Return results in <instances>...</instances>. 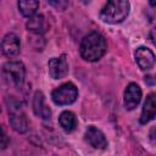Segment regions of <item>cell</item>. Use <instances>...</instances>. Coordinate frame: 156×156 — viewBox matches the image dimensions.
I'll return each instance as SVG.
<instances>
[{"label": "cell", "instance_id": "6da1fadb", "mask_svg": "<svg viewBox=\"0 0 156 156\" xmlns=\"http://www.w3.org/2000/svg\"><path fill=\"white\" fill-rule=\"evenodd\" d=\"M107 49L106 39L104 38L102 34L98 32H91L88 35H85L80 43V56L90 62L100 60Z\"/></svg>", "mask_w": 156, "mask_h": 156}, {"label": "cell", "instance_id": "7a4b0ae2", "mask_svg": "<svg viewBox=\"0 0 156 156\" xmlns=\"http://www.w3.org/2000/svg\"><path fill=\"white\" fill-rule=\"evenodd\" d=\"M129 2L124 0H112L108 1L100 12V18L110 24L121 23L126 20L129 13Z\"/></svg>", "mask_w": 156, "mask_h": 156}, {"label": "cell", "instance_id": "3957f363", "mask_svg": "<svg viewBox=\"0 0 156 156\" xmlns=\"http://www.w3.org/2000/svg\"><path fill=\"white\" fill-rule=\"evenodd\" d=\"M2 74L5 80L15 87H20L24 80L26 69L23 63L18 61H10L2 66Z\"/></svg>", "mask_w": 156, "mask_h": 156}, {"label": "cell", "instance_id": "277c9868", "mask_svg": "<svg viewBox=\"0 0 156 156\" xmlns=\"http://www.w3.org/2000/svg\"><path fill=\"white\" fill-rule=\"evenodd\" d=\"M78 90L73 83H65L51 93L52 101L56 105H69L76 101Z\"/></svg>", "mask_w": 156, "mask_h": 156}, {"label": "cell", "instance_id": "5b68a950", "mask_svg": "<svg viewBox=\"0 0 156 156\" xmlns=\"http://www.w3.org/2000/svg\"><path fill=\"white\" fill-rule=\"evenodd\" d=\"M48 67H49V74L54 79H61L66 77L68 73V63L65 55L51 58L48 63Z\"/></svg>", "mask_w": 156, "mask_h": 156}, {"label": "cell", "instance_id": "8992f818", "mask_svg": "<svg viewBox=\"0 0 156 156\" xmlns=\"http://www.w3.org/2000/svg\"><path fill=\"white\" fill-rule=\"evenodd\" d=\"M141 99V89L136 83H130L124 90V106L127 110L135 108Z\"/></svg>", "mask_w": 156, "mask_h": 156}, {"label": "cell", "instance_id": "52a82bcc", "mask_svg": "<svg viewBox=\"0 0 156 156\" xmlns=\"http://www.w3.org/2000/svg\"><path fill=\"white\" fill-rule=\"evenodd\" d=\"M135 61L143 71H149L155 65V55L150 49L140 46L135 51Z\"/></svg>", "mask_w": 156, "mask_h": 156}, {"label": "cell", "instance_id": "ba28073f", "mask_svg": "<svg viewBox=\"0 0 156 156\" xmlns=\"http://www.w3.org/2000/svg\"><path fill=\"white\" fill-rule=\"evenodd\" d=\"M85 140L94 149H105L107 146V140L104 133L94 126L88 127V129L85 130Z\"/></svg>", "mask_w": 156, "mask_h": 156}, {"label": "cell", "instance_id": "9c48e42d", "mask_svg": "<svg viewBox=\"0 0 156 156\" xmlns=\"http://www.w3.org/2000/svg\"><path fill=\"white\" fill-rule=\"evenodd\" d=\"M0 48L6 56H16L20 52V38L13 33H9L2 38Z\"/></svg>", "mask_w": 156, "mask_h": 156}, {"label": "cell", "instance_id": "30bf717a", "mask_svg": "<svg viewBox=\"0 0 156 156\" xmlns=\"http://www.w3.org/2000/svg\"><path fill=\"white\" fill-rule=\"evenodd\" d=\"M10 123L12 128L18 133H26L28 129V121L23 111L18 107L12 106L10 113Z\"/></svg>", "mask_w": 156, "mask_h": 156}, {"label": "cell", "instance_id": "8fae6325", "mask_svg": "<svg viewBox=\"0 0 156 156\" xmlns=\"http://www.w3.org/2000/svg\"><path fill=\"white\" fill-rule=\"evenodd\" d=\"M33 110L37 116H39L43 119H48L51 116L50 108L45 104V98L41 91H37L33 98Z\"/></svg>", "mask_w": 156, "mask_h": 156}, {"label": "cell", "instance_id": "7c38bea8", "mask_svg": "<svg viewBox=\"0 0 156 156\" xmlns=\"http://www.w3.org/2000/svg\"><path fill=\"white\" fill-rule=\"evenodd\" d=\"M156 115V102H155V94H150L145 102H144V107L141 111V116H140V123L146 124L147 122H150L151 119H154Z\"/></svg>", "mask_w": 156, "mask_h": 156}, {"label": "cell", "instance_id": "4fadbf2b", "mask_svg": "<svg viewBox=\"0 0 156 156\" xmlns=\"http://www.w3.org/2000/svg\"><path fill=\"white\" fill-rule=\"evenodd\" d=\"M48 28L45 17L43 15H34L32 17H29L28 22H27V29L34 34H43Z\"/></svg>", "mask_w": 156, "mask_h": 156}, {"label": "cell", "instance_id": "5bb4252c", "mask_svg": "<svg viewBox=\"0 0 156 156\" xmlns=\"http://www.w3.org/2000/svg\"><path fill=\"white\" fill-rule=\"evenodd\" d=\"M58 123L63 128V130L69 133V132H72L76 128L77 119H76L74 113H72L71 111H63L60 115V117H58Z\"/></svg>", "mask_w": 156, "mask_h": 156}, {"label": "cell", "instance_id": "9a60e30c", "mask_svg": "<svg viewBox=\"0 0 156 156\" xmlns=\"http://www.w3.org/2000/svg\"><path fill=\"white\" fill-rule=\"evenodd\" d=\"M38 7H39V2L35 0H21V1H18V9H20L21 13L26 17L34 16Z\"/></svg>", "mask_w": 156, "mask_h": 156}, {"label": "cell", "instance_id": "2e32d148", "mask_svg": "<svg viewBox=\"0 0 156 156\" xmlns=\"http://www.w3.org/2000/svg\"><path fill=\"white\" fill-rule=\"evenodd\" d=\"M9 144V138L5 133V130L0 127V149H5Z\"/></svg>", "mask_w": 156, "mask_h": 156}, {"label": "cell", "instance_id": "e0dca14e", "mask_svg": "<svg viewBox=\"0 0 156 156\" xmlns=\"http://www.w3.org/2000/svg\"><path fill=\"white\" fill-rule=\"evenodd\" d=\"M49 4H50L51 6H55L57 10H61V11L65 10V9L68 6V2H67V1H58V2H57V1H49Z\"/></svg>", "mask_w": 156, "mask_h": 156}]
</instances>
